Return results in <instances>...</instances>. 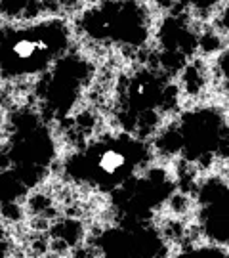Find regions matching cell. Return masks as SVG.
Here are the masks:
<instances>
[{
    "instance_id": "6",
    "label": "cell",
    "mask_w": 229,
    "mask_h": 258,
    "mask_svg": "<svg viewBox=\"0 0 229 258\" xmlns=\"http://www.w3.org/2000/svg\"><path fill=\"white\" fill-rule=\"evenodd\" d=\"M201 220L212 241L229 239V189L220 180H212L201 189Z\"/></svg>"
},
{
    "instance_id": "2",
    "label": "cell",
    "mask_w": 229,
    "mask_h": 258,
    "mask_svg": "<svg viewBox=\"0 0 229 258\" xmlns=\"http://www.w3.org/2000/svg\"><path fill=\"white\" fill-rule=\"evenodd\" d=\"M153 151L132 134H107L67 157L65 176L74 184L88 185L101 194H113L143 172Z\"/></svg>"
},
{
    "instance_id": "10",
    "label": "cell",
    "mask_w": 229,
    "mask_h": 258,
    "mask_svg": "<svg viewBox=\"0 0 229 258\" xmlns=\"http://www.w3.org/2000/svg\"><path fill=\"white\" fill-rule=\"evenodd\" d=\"M0 258H12L8 245H6V243H4L2 239H0Z\"/></svg>"
},
{
    "instance_id": "3",
    "label": "cell",
    "mask_w": 229,
    "mask_h": 258,
    "mask_svg": "<svg viewBox=\"0 0 229 258\" xmlns=\"http://www.w3.org/2000/svg\"><path fill=\"white\" fill-rule=\"evenodd\" d=\"M98 8L84 12L83 16V29L90 37L119 44H139L147 38L143 4H100Z\"/></svg>"
},
{
    "instance_id": "8",
    "label": "cell",
    "mask_w": 229,
    "mask_h": 258,
    "mask_svg": "<svg viewBox=\"0 0 229 258\" xmlns=\"http://www.w3.org/2000/svg\"><path fill=\"white\" fill-rule=\"evenodd\" d=\"M218 71H220V77L223 79L225 86L229 88V46L218 57Z\"/></svg>"
},
{
    "instance_id": "9",
    "label": "cell",
    "mask_w": 229,
    "mask_h": 258,
    "mask_svg": "<svg viewBox=\"0 0 229 258\" xmlns=\"http://www.w3.org/2000/svg\"><path fill=\"white\" fill-rule=\"evenodd\" d=\"M221 27L225 31V35H227V42H229V8L221 14Z\"/></svg>"
},
{
    "instance_id": "7",
    "label": "cell",
    "mask_w": 229,
    "mask_h": 258,
    "mask_svg": "<svg viewBox=\"0 0 229 258\" xmlns=\"http://www.w3.org/2000/svg\"><path fill=\"white\" fill-rule=\"evenodd\" d=\"M170 258H229V252L218 243H202L180 250Z\"/></svg>"
},
{
    "instance_id": "5",
    "label": "cell",
    "mask_w": 229,
    "mask_h": 258,
    "mask_svg": "<svg viewBox=\"0 0 229 258\" xmlns=\"http://www.w3.org/2000/svg\"><path fill=\"white\" fill-rule=\"evenodd\" d=\"M100 249L103 258H157L165 243L145 222H124L101 235Z\"/></svg>"
},
{
    "instance_id": "4",
    "label": "cell",
    "mask_w": 229,
    "mask_h": 258,
    "mask_svg": "<svg viewBox=\"0 0 229 258\" xmlns=\"http://www.w3.org/2000/svg\"><path fill=\"white\" fill-rule=\"evenodd\" d=\"M172 194V180L163 170L139 172L113 191L115 205L126 214V222H145L147 214L159 209Z\"/></svg>"
},
{
    "instance_id": "1",
    "label": "cell",
    "mask_w": 229,
    "mask_h": 258,
    "mask_svg": "<svg viewBox=\"0 0 229 258\" xmlns=\"http://www.w3.org/2000/svg\"><path fill=\"white\" fill-rule=\"evenodd\" d=\"M73 31L63 18L0 25V79L27 81L46 75L71 48Z\"/></svg>"
}]
</instances>
